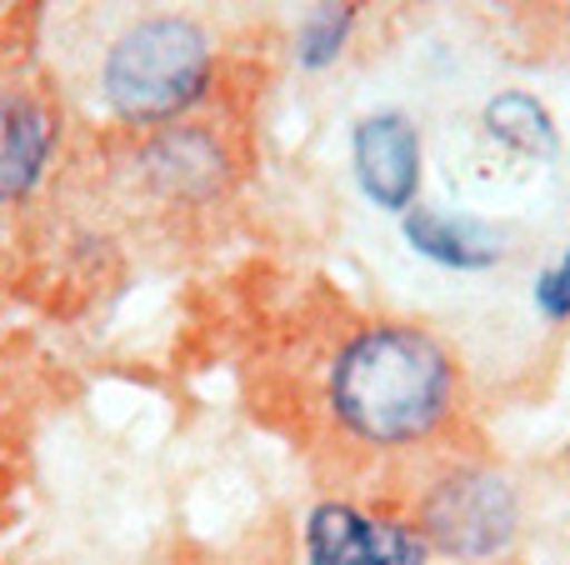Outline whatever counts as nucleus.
<instances>
[{
	"label": "nucleus",
	"instance_id": "nucleus-1",
	"mask_svg": "<svg viewBox=\"0 0 570 565\" xmlns=\"http://www.w3.org/2000/svg\"><path fill=\"white\" fill-rule=\"evenodd\" d=\"M451 356L415 326H371L331 366V410L365 446H411L451 410Z\"/></svg>",
	"mask_w": 570,
	"mask_h": 565
},
{
	"label": "nucleus",
	"instance_id": "nucleus-2",
	"mask_svg": "<svg viewBox=\"0 0 570 565\" xmlns=\"http://www.w3.org/2000/svg\"><path fill=\"white\" fill-rule=\"evenodd\" d=\"M216 50L186 16H140L100 56V100L126 126H170L210 86Z\"/></svg>",
	"mask_w": 570,
	"mask_h": 565
},
{
	"label": "nucleus",
	"instance_id": "nucleus-3",
	"mask_svg": "<svg viewBox=\"0 0 570 565\" xmlns=\"http://www.w3.org/2000/svg\"><path fill=\"white\" fill-rule=\"evenodd\" d=\"M515 521H521V506H515L511 480L465 466L445 476L441 486H431L421 506V536L425 546L451 561H485L511 546Z\"/></svg>",
	"mask_w": 570,
	"mask_h": 565
},
{
	"label": "nucleus",
	"instance_id": "nucleus-4",
	"mask_svg": "<svg viewBox=\"0 0 570 565\" xmlns=\"http://www.w3.org/2000/svg\"><path fill=\"white\" fill-rule=\"evenodd\" d=\"M421 526L371 516L345 500H325L305 516V565H425Z\"/></svg>",
	"mask_w": 570,
	"mask_h": 565
},
{
	"label": "nucleus",
	"instance_id": "nucleus-5",
	"mask_svg": "<svg viewBox=\"0 0 570 565\" xmlns=\"http://www.w3.org/2000/svg\"><path fill=\"white\" fill-rule=\"evenodd\" d=\"M351 166L375 206L405 216L421 190V136L401 110H375L351 130Z\"/></svg>",
	"mask_w": 570,
	"mask_h": 565
},
{
	"label": "nucleus",
	"instance_id": "nucleus-6",
	"mask_svg": "<svg viewBox=\"0 0 570 565\" xmlns=\"http://www.w3.org/2000/svg\"><path fill=\"white\" fill-rule=\"evenodd\" d=\"M401 230L415 246V256L445 270H491L505 256V230L491 226L485 216H471V210L411 206L401 216Z\"/></svg>",
	"mask_w": 570,
	"mask_h": 565
},
{
	"label": "nucleus",
	"instance_id": "nucleus-7",
	"mask_svg": "<svg viewBox=\"0 0 570 565\" xmlns=\"http://www.w3.org/2000/svg\"><path fill=\"white\" fill-rule=\"evenodd\" d=\"M146 176L160 196L170 200H200L226 180V150L206 126H160L146 146Z\"/></svg>",
	"mask_w": 570,
	"mask_h": 565
},
{
	"label": "nucleus",
	"instance_id": "nucleus-8",
	"mask_svg": "<svg viewBox=\"0 0 570 565\" xmlns=\"http://www.w3.org/2000/svg\"><path fill=\"white\" fill-rule=\"evenodd\" d=\"M56 150V120L30 96H0V206L40 186Z\"/></svg>",
	"mask_w": 570,
	"mask_h": 565
},
{
	"label": "nucleus",
	"instance_id": "nucleus-9",
	"mask_svg": "<svg viewBox=\"0 0 570 565\" xmlns=\"http://www.w3.org/2000/svg\"><path fill=\"white\" fill-rule=\"evenodd\" d=\"M481 126H485V136H491L495 146H505L511 156H525V160H551L556 156L551 110H546L535 96H525V90H505V96H495L491 106H485Z\"/></svg>",
	"mask_w": 570,
	"mask_h": 565
},
{
	"label": "nucleus",
	"instance_id": "nucleus-10",
	"mask_svg": "<svg viewBox=\"0 0 570 565\" xmlns=\"http://www.w3.org/2000/svg\"><path fill=\"white\" fill-rule=\"evenodd\" d=\"M351 26H355V0H321V6H311V16L301 20V36H295V56H301V66L325 70L345 50Z\"/></svg>",
	"mask_w": 570,
	"mask_h": 565
},
{
	"label": "nucleus",
	"instance_id": "nucleus-11",
	"mask_svg": "<svg viewBox=\"0 0 570 565\" xmlns=\"http://www.w3.org/2000/svg\"><path fill=\"white\" fill-rule=\"evenodd\" d=\"M535 306L546 320H570V246L535 280Z\"/></svg>",
	"mask_w": 570,
	"mask_h": 565
}]
</instances>
